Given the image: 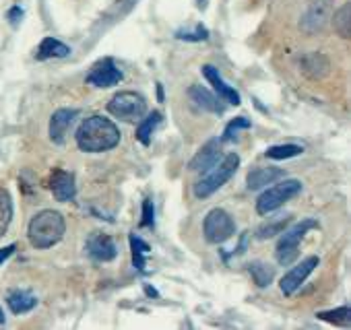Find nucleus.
<instances>
[{
    "label": "nucleus",
    "mask_w": 351,
    "mask_h": 330,
    "mask_svg": "<svg viewBox=\"0 0 351 330\" xmlns=\"http://www.w3.org/2000/svg\"><path fill=\"white\" fill-rule=\"evenodd\" d=\"M304 71L310 75V77H324L328 73V60L322 56V54H308L304 58Z\"/></svg>",
    "instance_id": "nucleus-24"
},
{
    "label": "nucleus",
    "mask_w": 351,
    "mask_h": 330,
    "mask_svg": "<svg viewBox=\"0 0 351 330\" xmlns=\"http://www.w3.org/2000/svg\"><path fill=\"white\" fill-rule=\"evenodd\" d=\"M332 29L339 38L349 40L351 38V5L345 3L335 15H332Z\"/></svg>",
    "instance_id": "nucleus-20"
},
{
    "label": "nucleus",
    "mask_w": 351,
    "mask_h": 330,
    "mask_svg": "<svg viewBox=\"0 0 351 330\" xmlns=\"http://www.w3.org/2000/svg\"><path fill=\"white\" fill-rule=\"evenodd\" d=\"M71 54V48L62 44L56 38H44L42 44L38 46L36 58L38 60H50V58H66Z\"/></svg>",
    "instance_id": "nucleus-18"
},
{
    "label": "nucleus",
    "mask_w": 351,
    "mask_h": 330,
    "mask_svg": "<svg viewBox=\"0 0 351 330\" xmlns=\"http://www.w3.org/2000/svg\"><path fill=\"white\" fill-rule=\"evenodd\" d=\"M318 262H320L318 256H308V258H304L300 264H295V266L281 279V283H279L283 295L291 297V295L302 287V283L314 272V268L318 266Z\"/></svg>",
    "instance_id": "nucleus-10"
},
{
    "label": "nucleus",
    "mask_w": 351,
    "mask_h": 330,
    "mask_svg": "<svg viewBox=\"0 0 351 330\" xmlns=\"http://www.w3.org/2000/svg\"><path fill=\"white\" fill-rule=\"evenodd\" d=\"M77 144L85 153H104L120 142V130L118 126L104 116H89L81 122L77 128Z\"/></svg>",
    "instance_id": "nucleus-1"
},
{
    "label": "nucleus",
    "mask_w": 351,
    "mask_h": 330,
    "mask_svg": "<svg viewBox=\"0 0 351 330\" xmlns=\"http://www.w3.org/2000/svg\"><path fill=\"white\" fill-rule=\"evenodd\" d=\"M161 124V112H151V116H147L141 124H138V128H136V138H138V142L141 144H151V136H153V132L157 130V126Z\"/></svg>",
    "instance_id": "nucleus-21"
},
{
    "label": "nucleus",
    "mask_w": 351,
    "mask_h": 330,
    "mask_svg": "<svg viewBox=\"0 0 351 330\" xmlns=\"http://www.w3.org/2000/svg\"><path fill=\"white\" fill-rule=\"evenodd\" d=\"M66 233V221L62 217V213L46 209L40 211L27 227V238L32 242L34 248L38 250H48L52 246H56Z\"/></svg>",
    "instance_id": "nucleus-2"
},
{
    "label": "nucleus",
    "mask_w": 351,
    "mask_h": 330,
    "mask_svg": "<svg viewBox=\"0 0 351 330\" xmlns=\"http://www.w3.org/2000/svg\"><path fill=\"white\" fill-rule=\"evenodd\" d=\"M79 114L81 112L75 110V107H60V110H56L52 114V118H50V138H52V142L62 144L66 140V134L73 128V124L77 122Z\"/></svg>",
    "instance_id": "nucleus-11"
},
{
    "label": "nucleus",
    "mask_w": 351,
    "mask_h": 330,
    "mask_svg": "<svg viewBox=\"0 0 351 330\" xmlns=\"http://www.w3.org/2000/svg\"><path fill=\"white\" fill-rule=\"evenodd\" d=\"M302 192V182L300 180H283L279 184H275L273 188L265 190L258 201H256V213L258 215H271L273 211L281 209L287 201H291L293 196H298Z\"/></svg>",
    "instance_id": "nucleus-5"
},
{
    "label": "nucleus",
    "mask_w": 351,
    "mask_h": 330,
    "mask_svg": "<svg viewBox=\"0 0 351 330\" xmlns=\"http://www.w3.org/2000/svg\"><path fill=\"white\" fill-rule=\"evenodd\" d=\"M287 223H289V215H283V217H279V219H275V221H271V223L261 225L256 236H258L261 240H269V238H273V236L281 233V231L287 227Z\"/></svg>",
    "instance_id": "nucleus-28"
},
{
    "label": "nucleus",
    "mask_w": 351,
    "mask_h": 330,
    "mask_svg": "<svg viewBox=\"0 0 351 330\" xmlns=\"http://www.w3.org/2000/svg\"><path fill=\"white\" fill-rule=\"evenodd\" d=\"M108 112L118 120L132 122V120H138L141 116H145L147 101L143 95H138L134 91H120L108 101Z\"/></svg>",
    "instance_id": "nucleus-7"
},
{
    "label": "nucleus",
    "mask_w": 351,
    "mask_h": 330,
    "mask_svg": "<svg viewBox=\"0 0 351 330\" xmlns=\"http://www.w3.org/2000/svg\"><path fill=\"white\" fill-rule=\"evenodd\" d=\"M157 99H159V101H163V87H161L159 83H157Z\"/></svg>",
    "instance_id": "nucleus-35"
},
{
    "label": "nucleus",
    "mask_w": 351,
    "mask_h": 330,
    "mask_svg": "<svg viewBox=\"0 0 351 330\" xmlns=\"http://www.w3.org/2000/svg\"><path fill=\"white\" fill-rule=\"evenodd\" d=\"M17 250V246L15 244H11V246H5V248H0V264H3L9 256H13V252Z\"/></svg>",
    "instance_id": "nucleus-32"
},
{
    "label": "nucleus",
    "mask_w": 351,
    "mask_h": 330,
    "mask_svg": "<svg viewBox=\"0 0 351 330\" xmlns=\"http://www.w3.org/2000/svg\"><path fill=\"white\" fill-rule=\"evenodd\" d=\"M155 219H153V203L151 199L143 201V219H141V227H153Z\"/></svg>",
    "instance_id": "nucleus-31"
},
{
    "label": "nucleus",
    "mask_w": 351,
    "mask_h": 330,
    "mask_svg": "<svg viewBox=\"0 0 351 330\" xmlns=\"http://www.w3.org/2000/svg\"><path fill=\"white\" fill-rule=\"evenodd\" d=\"M328 19V9L324 0H316L314 5H310V9L306 11L304 19H302V29L308 34H316L322 31V27L326 25Z\"/></svg>",
    "instance_id": "nucleus-15"
},
{
    "label": "nucleus",
    "mask_w": 351,
    "mask_h": 330,
    "mask_svg": "<svg viewBox=\"0 0 351 330\" xmlns=\"http://www.w3.org/2000/svg\"><path fill=\"white\" fill-rule=\"evenodd\" d=\"M7 303L13 314H27L38 305V299L34 293H29L25 289H15L7 295Z\"/></svg>",
    "instance_id": "nucleus-19"
},
{
    "label": "nucleus",
    "mask_w": 351,
    "mask_h": 330,
    "mask_svg": "<svg viewBox=\"0 0 351 330\" xmlns=\"http://www.w3.org/2000/svg\"><path fill=\"white\" fill-rule=\"evenodd\" d=\"M21 17H23V11H21L19 7H13L11 13H9V21H11L13 25H17V23L21 21Z\"/></svg>",
    "instance_id": "nucleus-33"
},
{
    "label": "nucleus",
    "mask_w": 351,
    "mask_h": 330,
    "mask_svg": "<svg viewBox=\"0 0 351 330\" xmlns=\"http://www.w3.org/2000/svg\"><path fill=\"white\" fill-rule=\"evenodd\" d=\"M124 79V75H122V71L116 66V62L112 60V58H101L99 62H95L93 66H91V71H89V75H87V83L89 85H93V87H114V85H118L120 81Z\"/></svg>",
    "instance_id": "nucleus-9"
},
{
    "label": "nucleus",
    "mask_w": 351,
    "mask_h": 330,
    "mask_svg": "<svg viewBox=\"0 0 351 330\" xmlns=\"http://www.w3.org/2000/svg\"><path fill=\"white\" fill-rule=\"evenodd\" d=\"M248 272L252 277V281L258 285V287H269L275 279V268L265 264V262H250L248 264Z\"/></svg>",
    "instance_id": "nucleus-22"
},
{
    "label": "nucleus",
    "mask_w": 351,
    "mask_h": 330,
    "mask_svg": "<svg viewBox=\"0 0 351 330\" xmlns=\"http://www.w3.org/2000/svg\"><path fill=\"white\" fill-rule=\"evenodd\" d=\"M189 95H191V99H193L201 110H207V112H211V114H223V112H226V105L221 103V99L215 97L209 89H205V87H201V85H193V87L189 89Z\"/></svg>",
    "instance_id": "nucleus-16"
},
{
    "label": "nucleus",
    "mask_w": 351,
    "mask_h": 330,
    "mask_svg": "<svg viewBox=\"0 0 351 330\" xmlns=\"http://www.w3.org/2000/svg\"><path fill=\"white\" fill-rule=\"evenodd\" d=\"M0 324H5V312L0 309Z\"/></svg>",
    "instance_id": "nucleus-36"
},
{
    "label": "nucleus",
    "mask_w": 351,
    "mask_h": 330,
    "mask_svg": "<svg viewBox=\"0 0 351 330\" xmlns=\"http://www.w3.org/2000/svg\"><path fill=\"white\" fill-rule=\"evenodd\" d=\"M246 128H250V120L248 118H244V116H238V118H234L228 126H226V132H223V142L226 140H232L240 130H246Z\"/></svg>",
    "instance_id": "nucleus-29"
},
{
    "label": "nucleus",
    "mask_w": 351,
    "mask_h": 330,
    "mask_svg": "<svg viewBox=\"0 0 351 330\" xmlns=\"http://www.w3.org/2000/svg\"><path fill=\"white\" fill-rule=\"evenodd\" d=\"M316 318L322 320V322H330L335 326H347L349 324V307L343 305V307H337V309H330V312H318Z\"/></svg>",
    "instance_id": "nucleus-27"
},
{
    "label": "nucleus",
    "mask_w": 351,
    "mask_h": 330,
    "mask_svg": "<svg viewBox=\"0 0 351 330\" xmlns=\"http://www.w3.org/2000/svg\"><path fill=\"white\" fill-rule=\"evenodd\" d=\"M203 75H205V79L213 85V89L217 91V97H219L221 101H228V103H232V105H240V103H242L240 93H238L234 87H230V85L221 79L219 71H217L213 64H205V66H203Z\"/></svg>",
    "instance_id": "nucleus-14"
},
{
    "label": "nucleus",
    "mask_w": 351,
    "mask_h": 330,
    "mask_svg": "<svg viewBox=\"0 0 351 330\" xmlns=\"http://www.w3.org/2000/svg\"><path fill=\"white\" fill-rule=\"evenodd\" d=\"M130 250H132V262L136 270H145V256L151 252V246L147 242H143L138 236H130Z\"/></svg>",
    "instance_id": "nucleus-25"
},
{
    "label": "nucleus",
    "mask_w": 351,
    "mask_h": 330,
    "mask_svg": "<svg viewBox=\"0 0 351 330\" xmlns=\"http://www.w3.org/2000/svg\"><path fill=\"white\" fill-rule=\"evenodd\" d=\"M13 221V199L7 190H0V238H3Z\"/></svg>",
    "instance_id": "nucleus-23"
},
{
    "label": "nucleus",
    "mask_w": 351,
    "mask_h": 330,
    "mask_svg": "<svg viewBox=\"0 0 351 330\" xmlns=\"http://www.w3.org/2000/svg\"><path fill=\"white\" fill-rule=\"evenodd\" d=\"M50 190L54 194V199L58 203H69L75 199L77 194V184H75V176L71 172L64 170H54L50 176Z\"/></svg>",
    "instance_id": "nucleus-13"
},
{
    "label": "nucleus",
    "mask_w": 351,
    "mask_h": 330,
    "mask_svg": "<svg viewBox=\"0 0 351 330\" xmlns=\"http://www.w3.org/2000/svg\"><path fill=\"white\" fill-rule=\"evenodd\" d=\"M145 293H147L149 297H159V293H157L151 285H145Z\"/></svg>",
    "instance_id": "nucleus-34"
},
{
    "label": "nucleus",
    "mask_w": 351,
    "mask_h": 330,
    "mask_svg": "<svg viewBox=\"0 0 351 330\" xmlns=\"http://www.w3.org/2000/svg\"><path fill=\"white\" fill-rule=\"evenodd\" d=\"M221 138H211L207 140L201 151L191 159L189 168L191 172H197V174H207L209 170H213L215 165L223 159V151H221Z\"/></svg>",
    "instance_id": "nucleus-8"
},
{
    "label": "nucleus",
    "mask_w": 351,
    "mask_h": 330,
    "mask_svg": "<svg viewBox=\"0 0 351 330\" xmlns=\"http://www.w3.org/2000/svg\"><path fill=\"white\" fill-rule=\"evenodd\" d=\"M203 233L209 244H223L236 233V221L226 209H211L203 221Z\"/></svg>",
    "instance_id": "nucleus-6"
},
{
    "label": "nucleus",
    "mask_w": 351,
    "mask_h": 330,
    "mask_svg": "<svg viewBox=\"0 0 351 330\" xmlns=\"http://www.w3.org/2000/svg\"><path fill=\"white\" fill-rule=\"evenodd\" d=\"M283 176H285V172L279 168H254L246 176V186H248V190H261L267 184H273L275 180H279Z\"/></svg>",
    "instance_id": "nucleus-17"
},
{
    "label": "nucleus",
    "mask_w": 351,
    "mask_h": 330,
    "mask_svg": "<svg viewBox=\"0 0 351 330\" xmlns=\"http://www.w3.org/2000/svg\"><path fill=\"white\" fill-rule=\"evenodd\" d=\"M302 153H304V149L300 144H275V147H269L265 151V155L269 159H277V161L279 159H291V157H298Z\"/></svg>",
    "instance_id": "nucleus-26"
},
{
    "label": "nucleus",
    "mask_w": 351,
    "mask_h": 330,
    "mask_svg": "<svg viewBox=\"0 0 351 330\" xmlns=\"http://www.w3.org/2000/svg\"><path fill=\"white\" fill-rule=\"evenodd\" d=\"M176 38L184 40V42H205L209 38V29L205 25H197L193 31H178Z\"/></svg>",
    "instance_id": "nucleus-30"
},
{
    "label": "nucleus",
    "mask_w": 351,
    "mask_h": 330,
    "mask_svg": "<svg viewBox=\"0 0 351 330\" xmlns=\"http://www.w3.org/2000/svg\"><path fill=\"white\" fill-rule=\"evenodd\" d=\"M318 227V223L314 221V219H304V221H300V223H295L291 229H283L281 233V240H279V244H277V250H275V258H277V262L281 264V266H289V264H293L295 262V258H298V254H300V244H302V240L306 238V233L310 231V229H316Z\"/></svg>",
    "instance_id": "nucleus-4"
},
{
    "label": "nucleus",
    "mask_w": 351,
    "mask_h": 330,
    "mask_svg": "<svg viewBox=\"0 0 351 330\" xmlns=\"http://www.w3.org/2000/svg\"><path fill=\"white\" fill-rule=\"evenodd\" d=\"M87 252L97 262H112L118 256V246L108 233H93L87 240Z\"/></svg>",
    "instance_id": "nucleus-12"
},
{
    "label": "nucleus",
    "mask_w": 351,
    "mask_h": 330,
    "mask_svg": "<svg viewBox=\"0 0 351 330\" xmlns=\"http://www.w3.org/2000/svg\"><path fill=\"white\" fill-rule=\"evenodd\" d=\"M240 168V157L236 153L223 155V159L215 165L213 170H209L197 184H195V196L197 199H207L213 192H217L223 184L230 182V178L238 172Z\"/></svg>",
    "instance_id": "nucleus-3"
}]
</instances>
